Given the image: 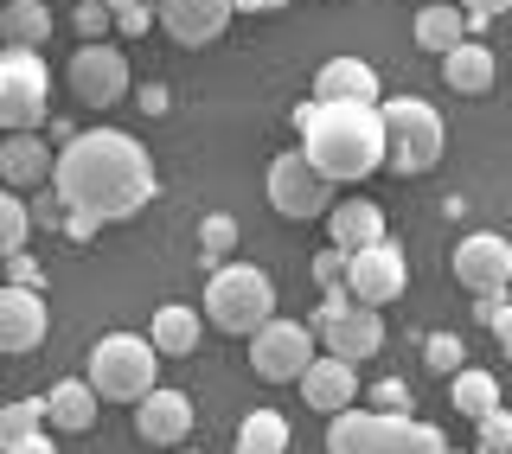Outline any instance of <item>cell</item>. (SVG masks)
Instances as JSON below:
<instances>
[{
	"mask_svg": "<svg viewBox=\"0 0 512 454\" xmlns=\"http://www.w3.org/2000/svg\"><path fill=\"white\" fill-rule=\"evenodd\" d=\"M135 109H141V116H167V90H160V84H141L135 90Z\"/></svg>",
	"mask_w": 512,
	"mask_h": 454,
	"instance_id": "40",
	"label": "cell"
},
{
	"mask_svg": "<svg viewBox=\"0 0 512 454\" xmlns=\"http://www.w3.org/2000/svg\"><path fill=\"white\" fill-rule=\"evenodd\" d=\"M346 288H352V301H365V307H391V301L410 288V263H404V250H397L391 237H384V243H365V250H352V263H346Z\"/></svg>",
	"mask_w": 512,
	"mask_h": 454,
	"instance_id": "11",
	"label": "cell"
},
{
	"mask_svg": "<svg viewBox=\"0 0 512 454\" xmlns=\"http://www.w3.org/2000/svg\"><path fill=\"white\" fill-rule=\"evenodd\" d=\"M52 192L64 199V212L122 224L154 199V160L128 128H84V135H64Z\"/></svg>",
	"mask_w": 512,
	"mask_h": 454,
	"instance_id": "1",
	"label": "cell"
},
{
	"mask_svg": "<svg viewBox=\"0 0 512 454\" xmlns=\"http://www.w3.org/2000/svg\"><path fill=\"white\" fill-rule=\"evenodd\" d=\"M269 205H276L282 218L308 224V218H327L340 199H333V180L308 160V148H295V154L269 160Z\"/></svg>",
	"mask_w": 512,
	"mask_h": 454,
	"instance_id": "8",
	"label": "cell"
},
{
	"mask_svg": "<svg viewBox=\"0 0 512 454\" xmlns=\"http://www.w3.org/2000/svg\"><path fill=\"white\" fill-rule=\"evenodd\" d=\"M0 180H7V192L52 186V180H58L52 141H39V128H26V135H7V141H0Z\"/></svg>",
	"mask_w": 512,
	"mask_h": 454,
	"instance_id": "15",
	"label": "cell"
},
{
	"mask_svg": "<svg viewBox=\"0 0 512 454\" xmlns=\"http://www.w3.org/2000/svg\"><path fill=\"white\" fill-rule=\"evenodd\" d=\"M58 231H64V237H77V243H84V237H96V231H103V224H96L90 212H64V224H58Z\"/></svg>",
	"mask_w": 512,
	"mask_h": 454,
	"instance_id": "41",
	"label": "cell"
},
{
	"mask_svg": "<svg viewBox=\"0 0 512 454\" xmlns=\"http://www.w3.org/2000/svg\"><path fill=\"white\" fill-rule=\"evenodd\" d=\"M480 448L474 454H500V448H512V410H493V416H480Z\"/></svg>",
	"mask_w": 512,
	"mask_h": 454,
	"instance_id": "33",
	"label": "cell"
},
{
	"mask_svg": "<svg viewBox=\"0 0 512 454\" xmlns=\"http://www.w3.org/2000/svg\"><path fill=\"white\" fill-rule=\"evenodd\" d=\"M0 39L39 52V45L52 39V7H45V0H7V7H0Z\"/></svg>",
	"mask_w": 512,
	"mask_h": 454,
	"instance_id": "25",
	"label": "cell"
},
{
	"mask_svg": "<svg viewBox=\"0 0 512 454\" xmlns=\"http://www.w3.org/2000/svg\"><path fill=\"white\" fill-rule=\"evenodd\" d=\"M314 96H320V103H384L378 71L365 58H327L320 77H314Z\"/></svg>",
	"mask_w": 512,
	"mask_h": 454,
	"instance_id": "19",
	"label": "cell"
},
{
	"mask_svg": "<svg viewBox=\"0 0 512 454\" xmlns=\"http://www.w3.org/2000/svg\"><path fill=\"white\" fill-rule=\"evenodd\" d=\"M301 397H308V410H320V416L352 410V397H359V365L340 359V352H320V359L301 371Z\"/></svg>",
	"mask_w": 512,
	"mask_h": 454,
	"instance_id": "16",
	"label": "cell"
},
{
	"mask_svg": "<svg viewBox=\"0 0 512 454\" xmlns=\"http://www.w3.org/2000/svg\"><path fill=\"white\" fill-rule=\"evenodd\" d=\"M148 26H154V7H122L116 13V32H122V39H141Z\"/></svg>",
	"mask_w": 512,
	"mask_h": 454,
	"instance_id": "37",
	"label": "cell"
},
{
	"mask_svg": "<svg viewBox=\"0 0 512 454\" xmlns=\"http://www.w3.org/2000/svg\"><path fill=\"white\" fill-rule=\"evenodd\" d=\"M448 454H455V448H448Z\"/></svg>",
	"mask_w": 512,
	"mask_h": 454,
	"instance_id": "47",
	"label": "cell"
},
{
	"mask_svg": "<svg viewBox=\"0 0 512 454\" xmlns=\"http://www.w3.org/2000/svg\"><path fill=\"white\" fill-rule=\"evenodd\" d=\"M96 410H103V391H96L90 378H64V384L45 391V416H52V429H64V435H90Z\"/></svg>",
	"mask_w": 512,
	"mask_h": 454,
	"instance_id": "20",
	"label": "cell"
},
{
	"mask_svg": "<svg viewBox=\"0 0 512 454\" xmlns=\"http://www.w3.org/2000/svg\"><path fill=\"white\" fill-rule=\"evenodd\" d=\"M109 7H116V13H122V7H148V0H109Z\"/></svg>",
	"mask_w": 512,
	"mask_h": 454,
	"instance_id": "44",
	"label": "cell"
},
{
	"mask_svg": "<svg viewBox=\"0 0 512 454\" xmlns=\"http://www.w3.org/2000/svg\"><path fill=\"white\" fill-rule=\"evenodd\" d=\"M320 359V333L301 320H269L250 333V371L263 384H301V371Z\"/></svg>",
	"mask_w": 512,
	"mask_h": 454,
	"instance_id": "9",
	"label": "cell"
},
{
	"mask_svg": "<svg viewBox=\"0 0 512 454\" xmlns=\"http://www.w3.org/2000/svg\"><path fill=\"white\" fill-rule=\"evenodd\" d=\"M372 410H397V416H404V410H410V391H404L397 378H384L378 391H372Z\"/></svg>",
	"mask_w": 512,
	"mask_h": 454,
	"instance_id": "36",
	"label": "cell"
},
{
	"mask_svg": "<svg viewBox=\"0 0 512 454\" xmlns=\"http://www.w3.org/2000/svg\"><path fill=\"white\" fill-rule=\"evenodd\" d=\"M301 148L333 186H359L378 167H391V135H384V109L378 103H301L295 109Z\"/></svg>",
	"mask_w": 512,
	"mask_h": 454,
	"instance_id": "2",
	"label": "cell"
},
{
	"mask_svg": "<svg viewBox=\"0 0 512 454\" xmlns=\"http://www.w3.org/2000/svg\"><path fill=\"white\" fill-rule=\"evenodd\" d=\"M45 327H52V307H45L39 288H20V282L0 288V352H7V359L32 352L45 339Z\"/></svg>",
	"mask_w": 512,
	"mask_h": 454,
	"instance_id": "13",
	"label": "cell"
},
{
	"mask_svg": "<svg viewBox=\"0 0 512 454\" xmlns=\"http://www.w3.org/2000/svg\"><path fill=\"white\" fill-rule=\"evenodd\" d=\"M7 282H20V288H39V263L20 250V256H7Z\"/></svg>",
	"mask_w": 512,
	"mask_h": 454,
	"instance_id": "38",
	"label": "cell"
},
{
	"mask_svg": "<svg viewBox=\"0 0 512 454\" xmlns=\"http://www.w3.org/2000/svg\"><path fill=\"white\" fill-rule=\"evenodd\" d=\"M474 314H480V320L493 327V339H500V352L512 359V301H506V295H487V301L474 307Z\"/></svg>",
	"mask_w": 512,
	"mask_h": 454,
	"instance_id": "32",
	"label": "cell"
},
{
	"mask_svg": "<svg viewBox=\"0 0 512 454\" xmlns=\"http://www.w3.org/2000/svg\"><path fill=\"white\" fill-rule=\"evenodd\" d=\"M512 7V0H461V13H468L474 26H487V20H500V13Z\"/></svg>",
	"mask_w": 512,
	"mask_h": 454,
	"instance_id": "39",
	"label": "cell"
},
{
	"mask_svg": "<svg viewBox=\"0 0 512 454\" xmlns=\"http://www.w3.org/2000/svg\"><path fill=\"white\" fill-rule=\"evenodd\" d=\"M346 263H352V250L327 243V250L314 256V282H320V288H340V282H346Z\"/></svg>",
	"mask_w": 512,
	"mask_h": 454,
	"instance_id": "35",
	"label": "cell"
},
{
	"mask_svg": "<svg viewBox=\"0 0 512 454\" xmlns=\"http://www.w3.org/2000/svg\"><path fill=\"white\" fill-rule=\"evenodd\" d=\"M455 282L468 288L474 301L506 295V288H512V243H506L500 231H474V237H461V250H455Z\"/></svg>",
	"mask_w": 512,
	"mask_h": 454,
	"instance_id": "12",
	"label": "cell"
},
{
	"mask_svg": "<svg viewBox=\"0 0 512 454\" xmlns=\"http://www.w3.org/2000/svg\"><path fill=\"white\" fill-rule=\"evenodd\" d=\"M52 116V71H45L39 52L26 45H7L0 52V128L7 135H26Z\"/></svg>",
	"mask_w": 512,
	"mask_h": 454,
	"instance_id": "7",
	"label": "cell"
},
{
	"mask_svg": "<svg viewBox=\"0 0 512 454\" xmlns=\"http://www.w3.org/2000/svg\"><path fill=\"white\" fill-rule=\"evenodd\" d=\"M423 7H429V0H423Z\"/></svg>",
	"mask_w": 512,
	"mask_h": 454,
	"instance_id": "48",
	"label": "cell"
},
{
	"mask_svg": "<svg viewBox=\"0 0 512 454\" xmlns=\"http://www.w3.org/2000/svg\"><path fill=\"white\" fill-rule=\"evenodd\" d=\"M461 359H468V352H461V339H455V333H429V339H423V365H429V371H442V378L468 371Z\"/></svg>",
	"mask_w": 512,
	"mask_h": 454,
	"instance_id": "31",
	"label": "cell"
},
{
	"mask_svg": "<svg viewBox=\"0 0 512 454\" xmlns=\"http://www.w3.org/2000/svg\"><path fill=\"white\" fill-rule=\"evenodd\" d=\"M320 346L327 352H340V359H378V346H384V320H378V307H365V301H352L340 320H333L327 333H320Z\"/></svg>",
	"mask_w": 512,
	"mask_h": 454,
	"instance_id": "18",
	"label": "cell"
},
{
	"mask_svg": "<svg viewBox=\"0 0 512 454\" xmlns=\"http://www.w3.org/2000/svg\"><path fill=\"white\" fill-rule=\"evenodd\" d=\"M327 454H448L436 423L397 410H340L327 416Z\"/></svg>",
	"mask_w": 512,
	"mask_h": 454,
	"instance_id": "3",
	"label": "cell"
},
{
	"mask_svg": "<svg viewBox=\"0 0 512 454\" xmlns=\"http://www.w3.org/2000/svg\"><path fill=\"white\" fill-rule=\"evenodd\" d=\"M327 237L340 243V250H365V243H384V205L372 199H346L327 212Z\"/></svg>",
	"mask_w": 512,
	"mask_h": 454,
	"instance_id": "23",
	"label": "cell"
},
{
	"mask_svg": "<svg viewBox=\"0 0 512 454\" xmlns=\"http://www.w3.org/2000/svg\"><path fill=\"white\" fill-rule=\"evenodd\" d=\"M148 7H160V0H148Z\"/></svg>",
	"mask_w": 512,
	"mask_h": 454,
	"instance_id": "45",
	"label": "cell"
},
{
	"mask_svg": "<svg viewBox=\"0 0 512 454\" xmlns=\"http://www.w3.org/2000/svg\"><path fill=\"white\" fill-rule=\"evenodd\" d=\"M378 109H384V135H391V173L416 180V173L436 167L442 141H448L436 103H423V96H391V103H378Z\"/></svg>",
	"mask_w": 512,
	"mask_h": 454,
	"instance_id": "6",
	"label": "cell"
},
{
	"mask_svg": "<svg viewBox=\"0 0 512 454\" xmlns=\"http://www.w3.org/2000/svg\"><path fill=\"white\" fill-rule=\"evenodd\" d=\"M32 205L20 199V192H7V199H0V256H20L26 250V237H32Z\"/></svg>",
	"mask_w": 512,
	"mask_h": 454,
	"instance_id": "29",
	"label": "cell"
},
{
	"mask_svg": "<svg viewBox=\"0 0 512 454\" xmlns=\"http://www.w3.org/2000/svg\"><path fill=\"white\" fill-rule=\"evenodd\" d=\"M288 0H237V13H282Z\"/></svg>",
	"mask_w": 512,
	"mask_h": 454,
	"instance_id": "43",
	"label": "cell"
},
{
	"mask_svg": "<svg viewBox=\"0 0 512 454\" xmlns=\"http://www.w3.org/2000/svg\"><path fill=\"white\" fill-rule=\"evenodd\" d=\"M493 77H500V64H493V52H487L480 39L455 45V52L442 58V84L455 90V96H487V90H493Z\"/></svg>",
	"mask_w": 512,
	"mask_h": 454,
	"instance_id": "21",
	"label": "cell"
},
{
	"mask_svg": "<svg viewBox=\"0 0 512 454\" xmlns=\"http://www.w3.org/2000/svg\"><path fill=\"white\" fill-rule=\"evenodd\" d=\"M237 454H288V416L282 410H250L237 423Z\"/></svg>",
	"mask_w": 512,
	"mask_h": 454,
	"instance_id": "27",
	"label": "cell"
},
{
	"mask_svg": "<svg viewBox=\"0 0 512 454\" xmlns=\"http://www.w3.org/2000/svg\"><path fill=\"white\" fill-rule=\"evenodd\" d=\"M500 454H512V448H500Z\"/></svg>",
	"mask_w": 512,
	"mask_h": 454,
	"instance_id": "46",
	"label": "cell"
},
{
	"mask_svg": "<svg viewBox=\"0 0 512 454\" xmlns=\"http://www.w3.org/2000/svg\"><path fill=\"white\" fill-rule=\"evenodd\" d=\"M205 320H212L218 333L250 339L256 327H269V320H276V282H269L256 263H224V269H212V282H205Z\"/></svg>",
	"mask_w": 512,
	"mask_h": 454,
	"instance_id": "4",
	"label": "cell"
},
{
	"mask_svg": "<svg viewBox=\"0 0 512 454\" xmlns=\"http://www.w3.org/2000/svg\"><path fill=\"white\" fill-rule=\"evenodd\" d=\"M448 403H455L468 423H480V416L500 410V378H493V371H474V365L455 371V378H448Z\"/></svg>",
	"mask_w": 512,
	"mask_h": 454,
	"instance_id": "26",
	"label": "cell"
},
{
	"mask_svg": "<svg viewBox=\"0 0 512 454\" xmlns=\"http://www.w3.org/2000/svg\"><path fill=\"white\" fill-rule=\"evenodd\" d=\"M90 384L103 403H141L160 384V346L148 333H103L90 346Z\"/></svg>",
	"mask_w": 512,
	"mask_h": 454,
	"instance_id": "5",
	"label": "cell"
},
{
	"mask_svg": "<svg viewBox=\"0 0 512 454\" xmlns=\"http://www.w3.org/2000/svg\"><path fill=\"white\" fill-rule=\"evenodd\" d=\"M64 84H71V96H77L84 109L122 103V96H128V58H122V45L84 39V45L71 52V64H64Z\"/></svg>",
	"mask_w": 512,
	"mask_h": 454,
	"instance_id": "10",
	"label": "cell"
},
{
	"mask_svg": "<svg viewBox=\"0 0 512 454\" xmlns=\"http://www.w3.org/2000/svg\"><path fill=\"white\" fill-rule=\"evenodd\" d=\"M135 435L148 448H180L192 435V397L186 391H167V384H154L148 397L135 403Z\"/></svg>",
	"mask_w": 512,
	"mask_h": 454,
	"instance_id": "14",
	"label": "cell"
},
{
	"mask_svg": "<svg viewBox=\"0 0 512 454\" xmlns=\"http://www.w3.org/2000/svg\"><path fill=\"white\" fill-rule=\"evenodd\" d=\"M52 416H45V397H20L0 410V442H26V435H45Z\"/></svg>",
	"mask_w": 512,
	"mask_h": 454,
	"instance_id": "28",
	"label": "cell"
},
{
	"mask_svg": "<svg viewBox=\"0 0 512 454\" xmlns=\"http://www.w3.org/2000/svg\"><path fill=\"white\" fill-rule=\"evenodd\" d=\"M468 32H474V20L461 13V0H455V7H448V0H429V7L416 13V45L436 52V58H448L455 45H468Z\"/></svg>",
	"mask_w": 512,
	"mask_h": 454,
	"instance_id": "22",
	"label": "cell"
},
{
	"mask_svg": "<svg viewBox=\"0 0 512 454\" xmlns=\"http://www.w3.org/2000/svg\"><path fill=\"white\" fill-rule=\"evenodd\" d=\"M231 250H237V218L212 212V218L199 224V256H205L212 269H224V263H231Z\"/></svg>",
	"mask_w": 512,
	"mask_h": 454,
	"instance_id": "30",
	"label": "cell"
},
{
	"mask_svg": "<svg viewBox=\"0 0 512 454\" xmlns=\"http://www.w3.org/2000/svg\"><path fill=\"white\" fill-rule=\"evenodd\" d=\"M0 454H58V448H52V429H45V435H26V442H0Z\"/></svg>",
	"mask_w": 512,
	"mask_h": 454,
	"instance_id": "42",
	"label": "cell"
},
{
	"mask_svg": "<svg viewBox=\"0 0 512 454\" xmlns=\"http://www.w3.org/2000/svg\"><path fill=\"white\" fill-rule=\"evenodd\" d=\"M109 26H116V7H109V0H77V32H84V39H103Z\"/></svg>",
	"mask_w": 512,
	"mask_h": 454,
	"instance_id": "34",
	"label": "cell"
},
{
	"mask_svg": "<svg viewBox=\"0 0 512 454\" xmlns=\"http://www.w3.org/2000/svg\"><path fill=\"white\" fill-rule=\"evenodd\" d=\"M231 13H237V0H160V26L180 45H212L231 26Z\"/></svg>",
	"mask_w": 512,
	"mask_h": 454,
	"instance_id": "17",
	"label": "cell"
},
{
	"mask_svg": "<svg viewBox=\"0 0 512 454\" xmlns=\"http://www.w3.org/2000/svg\"><path fill=\"white\" fill-rule=\"evenodd\" d=\"M199 307H186V301H167V307H154V327L148 339L160 346V359H186L192 346H199Z\"/></svg>",
	"mask_w": 512,
	"mask_h": 454,
	"instance_id": "24",
	"label": "cell"
}]
</instances>
